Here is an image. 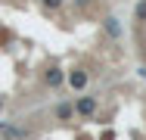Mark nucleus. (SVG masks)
Masks as SVG:
<instances>
[{
	"instance_id": "nucleus-3",
	"label": "nucleus",
	"mask_w": 146,
	"mask_h": 140,
	"mask_svg": "<svg viewBox=\"0 0 146 140\" xmlns=\"http://www.w3.org/2000/svg\"><path fill=\"white\" fill-rule=\"evenodd\" d=\"M75 115V109H72V103H59L56 106V118H62V121H68Z\"/></svg>"
},
{
	"instance_id": "nucleus-1",
	"label": "nucleus",
	"mask_w": 146,
	"mask_h": 140,
	"mask_svg": "<svg viewBox=\"0 0 146 140\" xmlns=\"http://www.w3.org/2000/svg\"><path fill=\"white\" fill-rule=\"evenodd\" d=\"M44 81H47V87H59V84L65 81V75H62L59 69H50V72L44 75Z\"/></svg>"
},
{
	"instance_id": "nucleus-5",
	"label": "nucleus",
	"mask_w": 146,
	"mask_h": 140,
	"mask_svg": "<svg viewBox=\"0 0 146 140\" xmlns=\"http://www.w3.org/2000/svg\"><path fill=\"white\" fill-rule=\"evenodd\" d=\"M106 28H109V34H115V37L121 34V25H118L115 19H106Z\"/></svg>"
},
{
	"instance_id": "nucleus-4",
	"label": "nucleus",
	"mask_w": 146,
	"mask_h": 140,
	"mask_svg": "<svg viewBox=\"0 0 146 140\" xmlns=\"http://www.w3.org/2000/svg\"><path fill=\"white\" fill-rule=\"evenodd\" d=\"M93 106H96V103H93L90 97H81V100H78V112H81V115H90Z\"/></svg>"
},
{
	"instance_id": "nucleus-8",
	"label": "nucleus",
	"mask_w": 146,
	"mask_h": 140,
	"mask_svg": "<svg viewBox=\"0 0 146 140\" xmlns=\"http://www.w3.org/2000/svg\"><path fill=\"white\" fill-rule=\"evenodd\" d=\"M0 106H3V100H0Z\"/></svg>"
},
{
	"instance_id": "nucleus-7",
	"label": "nucleus",
	"mask_w": 146,
	"mask_h": 140,
	"mask_svg": "<svg viewBox=\"0 0 146 140\" xmlns=\"http://www.w3.org/2000/svg\"><path fill=\"white\" fill-rule=\"evenodd\" d=\"M40 3H44L47 9H59V6H62V0H40Z\"/></svg>"
},
{
	"instance_id": "nucleus-2",
	"label": "nucleus",
	"mask_w": 146,
	"mask_h": 140,
	"mask_svg": "<svg viewBox=\"0 0 146 140\" xmlns=\"http://www.w3.org/2000/svg\"><path fill=\"white\" fill-rule=\"evenodd\" d=\"M68 84H72L75 90L87 87V72H72V75H68Z\"/></svg>"
},
{
	"instance_id": "nucleus-6",
	"label": "nucleus",
	"mask_w": 146,
	"mask_h": 140,
	"mask_svg": "<svg viewBox=\"0 0 146 140\" xmlns=\"http://www.w3.org/2000/svg\"><path fill=\"white\" fill-rule=\"evenodd\" d=\"M146 19V0H140V3H137V22H143Z\"/></svg>"
}]
</instances>
